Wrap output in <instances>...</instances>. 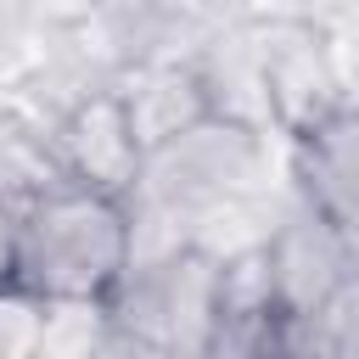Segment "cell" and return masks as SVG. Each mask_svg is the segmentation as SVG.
I'll list each match as a JSON object with an SVG mask.
<instances>
[{
	"label": "cell",
	"mask_w": 359,
	"mask_h": 359,
	"mask_svg": "<svg viewBox=\"0 0 359 359\" xmlns=\"http://www.w3.org/2000/svg\"><path fill=\"white\" fill-rule=\"evenodd\" d=\"M17 275V213L0 202V286H11Z\"/></svg>",
	"instance_id": "9"
},
{
	"label": "cell",
	"mask_w": 359,
	"mask_h": 359,
	"mask_svg": "<svg viewBox=\"0 0 359 359\" xmlns=\"http://www.w3.org/2000/svg\"><path fill=\"white\" fill-rule=\"evenodd\" d=\"M264 174H269V135L236 118H208L168 151L146 157L140 191L185 213V224H196V213L219 202L264 196Z\"/></svg>",
	"instance_id": "2"
},
{
	"label": "cell",
	"mask_w": 359,
	"mask_h": 359,
	"mask_svg": "<svg viewBox=\"0 0 359 359\" xmlns=\"http://www.w3.org/2000/svg\"><path fill=\"white\" fill-rule=\"evenodd\" d=\"M62 185H67V180H62L50 129L0 95V202H6L11 213H28V208H39L50 191H62Z\"/></svg>",
	"instance_id": "8"
},
{
	"label": "cell",
	"mask_w": 359,
	"mask_h": 359,
	"mask_svg": "<svg viewBox=\"0 0 359 359\" xmlns=\"http://www.w3.org/2000/svg\"><path fill=\"white\" fill-rule=\"evenodd\" d=\"M118 95H123V112L135 123V140L146 157L168 151L174 140H185L196 123L219 118L213 101H208V84H202V67L191 50H157V56H140L129 62L118 79Z\"/></svg>",
	"instance_id": "6"
},
{
	"label": "cell",
	"mask_w": 359,
	"mask_h": 359,
	"mask_svg": "<svg viewBox=\"0 0 359 359\" xmlns=\"http://www.w3.org/2000/svg\"><path fill=\"white\" fill-rule=\"evenodd\" d=\"M269 269H275V303L280 314L314 320L325 314L337 297H348L359 286V252L353 241L325 224L314 208H303L286 191V208L269 230Z\"/></svg>",
	"instance_id": "5"
},
{
	"label": "cell",
	"mask_w": 359,
	"mask_h": 359,
	"mask_svg": "<svg viewBox=\"0 0 359 359\" xmlns=\"http://www.w3.org/2000/svg\"><path fill=\"white\" fill-rule=\"evenodd\" d=\"M258 28V62H264V107H269V135L286 146L320 135L342 107V79L331 62V45L314 22V11H275L252 17Z\"/></svg>",
	"instance_id": "3"
},
{
	"label": "cell",
	"mask_w": 359,
	"mask_h": 359,
	"mask_svg": "<svg viewBox=\"0 0 359 359\" xmlns=\"http://www.w3.org/2000/svg\"><path fill=\"white\" fill-rule=\"evenodd\" d=\"M129 202L62 185L17 213V286L45 303H112L129 275Z\"/></svg>",
	"instance_id": "1"
},
{
	"label": "cell",
	"mask_w": 359,
	"mask_h": 359,
	"mask_svg": "<svg viewBox=\"0 0 359 359\" xmlns=\"http://www.w3.org/2000/svg\"><path fill=\"white\" fill-rule=\"evenodd\" d=\"M50 146L62 163V180L112 202H129L146 180V151L135 140V123L123 112L118 84H95L84 90L56 123H50Z\"/></svg>",
	"instance_id": "4"
},
{
	"label": "cell",
	"mask_w": 359,
	"mask_h": 359,
	"mask_svg": "<svg viewBox=\"0 0 359 359\" xmlns=\"http://www.w3.org/2000/svg\"><path fill=\"white\" fill-rule=\"evenodd\" d=\"M286 191L337 224L359 252V112L342 107L320 135L286 146Z\"/></svg>",
	"instance_id": "7"
}]
</instances>
